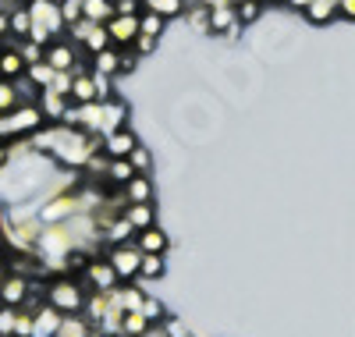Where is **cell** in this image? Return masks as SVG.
Listing matches in <instances>:
<instances>
[{
    "mask_svg": "<svg viewBox=\"0 0 355 337\" xmlns=\"http://www.w3.org/2000/svg\"><path fill=\"white\" fill-rule=\"evenodd\" d=\"M43 125H50V121H46V114L40 110V103H18L15 110L0 114V142L28 139V135H36Z\"/></svg>",
    "mask_w": 355,
    "mask_h": 337,
    "instance_id": "cell-1",
    "label": "cell"
},
{
    "mask_svg": "<svg viewBox=\"0 0 355 337\" xmlns=\"http://www.w3.org/2000/svg\"><path fill=\"white\" fill-rule=\"evenodd\" d=\"M46 305H53V309H61L64 316H71V313H82L85 309V298H89V291H85V284L82 281H75L71 273H57V277L46 284Z\"/></svg>",
    "mask_w": 355,
    "mask_h": 337,
    "instance_id": "cell-2",
    "label": "cell"
},
{
    "mask_svg": "<svg viewBox=\"0 0 355 337\" xmlns=\"http://www.w3.org/2000/svg\"><path fill=\"white\" fill-rule=\"evenodd\" d=\"M36 213L43 224H64L71 217L82 213V199H78V189L75 192H64V196H50V199H40L36 202Z\"/></svg>",
    "mask_w": 355,
    "mask_h": 337,
    "instance_id": "cell-3",
    "label": "cell"
},
{
    "mask_svg": "<svg viewBox=\"0 0 355 337\" xmlns=\"http://www.w3.org/2000/svg\"><path fill=\"white\" fill-rule=\"evenodd\" d=\"M110 266L117 270V277L121 281H132V277H139L142 273V259H146V252L139 249L135 241H125V245H110Z\"/></svg>",
    "mask_w": 355,
    "mask_h": 337,
    "instance_id": "cell-4",
    "label": "cell"
},
{
    "mask_svg": "<svg viewBox=\"0 0 355 337\" xmlns=\"http://www.w3.org/2000/svg\"><path fill=\"white\" fill-rule=\"evenodd\" d=\"M82 284L89 291H114V288H121V277H117V270L110 266V259L103 256H93L89 259V266L82 270Z\"/></svg>",
    "mask_w": 355,
    "mask_h": 337,
    "instance_id": "cell-5",
    "label": "cell"
},
{
    "mask_svg": "<svg viewBox=\"0 0 355 337\" xmlns=\"http://www.w3.org/2000/svg\"><path fill=\"white\" fill-rule=\"evenodd\" d=\"M33 277H28V273H8V281L0 284V305H11V309H21L25 305V298L33 295Z\"/></svg>",
    "mask_w": 355,
    "mask_h": 337,
    "instance_id": "cell-6",
    "label": "cell"
},
{
    "mask_svg": "<svg viewBox=\"0 0 355 337\" xmlns=\"http://www.w3.org/2000/svg\"><path fill=\"white\" fill-rule=\"evenodd\" d=\"M121 128H128V103L125 100H103L100 103V135L107 139L110 132H121Z\"/></svg>",
    "mask_w": 355,
    "mask_h": 337,
    "instance_id": "cell-7",
    "label": "cell"
},
{
    "mask_svg": "<svg viewBox=\"0 0 355 337\" xmlns=\"http://www.w3.org/2000/svg\"><path fill=\"white\" fill-rule=\"evenodd\" d=\"M107 33H110V40H114V46H132L135 40H139V15H114L110 21H107Z\"/></svg>",
    "mask_w": 355,
    "mask_h": 337,
    "instance_id": "cell-8",
    "label": "cell"
},
{
    "mask_svg": "<svg viewBox=\"0 0 355 337\" xmlns=\"http://www.w3.org/2000/svg\"><path fill=\"white\" fill-rule=\"evenodd\" d=\"M46 64L53 68V71H75L78 68V57H75V43H64V40H53L50 46H46Z\"/></svg>",
    "mask_w": 355,
    "mask_h": 337,
    "instance_id": "cell-9",
    "label": "cell"
},
{
    "mask_svg": "<svg viewBox=\"0 0 355 337\" xmlns=\"http://www.w3.org/2000/svg\"><path fill=\"white\" fill-rule=\"evenodd\" d=\"M135 146H139V139L132 135V128H121V132H110V135L103 139V153H107L110 160H128Z\"/></svg>",
    "mask_w": 355,
    "mask_h": 337,
    "instance_id": "cell-10",
    "label": "cell"
},
{
    "mask_svg": "<svg viewBox=\"0 0 355 337\" xmlns=\"http://www.w3.org/2000/svg\"><path fill=\"white\" fill-rule=\"evenodd\" d=\"M68 107H71V96H64V93H53V89H43L40 93V110L46 114L50 125H61Z\"/></svg>",
    "mask_w": 355,
    "mask_h": 337,
    "instance_id": "cell-11",
    "label": "cell"
},
{
    "mask_svg": "<svg viewBox=\"0 0 355 337\" xmlns=\"http://www.w3.org/2000/svg\"><path fill=\"white\" fill-rule=\"evenodd\" d=\"M61 320H64L61 309L43 305V309L36 313V320H33V337H57V330H61Z\"/></svg>",
    "mask_w": 355,
    "mask_h": 337,
    "instance_id": "cell-12",
    "label": "cell"
},
{
    "mask_svg": "<svg viewBox=\"0 0 355 337\" xmlns=\"http://www.w3.org/2000/svg\"><path fill=\"white\" fill-rule=\"evenodd\" d=\"M25 71H28V64H25V57L18 53V43L8 46V50H0V78L15 82V78H21Z\"/></svg>",
    "mask_w": 355,
    "mask_h": 337,
    "instance_id": "cell-13",
    "label": "cell"
},
{
    "mask_svg": "<svg viewBox=\"0 0 355 337\" xmlns=\"http://www.w3.org/2000/svg\"><path fill=\"white\" fill-rule=\"evenodd\" d=\"M71 103H96V82L93 71L75 68V82H71Z\"/></svg>",
    "mask_w": 355,
    "mask_h": 337,
    "instance_id": "cell-14",
    "label": "cell"
},
{
    "mask_svg": "<svg viewBox=\"0 0 355 337\" xmlns=\"http://www.w3.org/2000/svg\"><path fill=\"white\" fill-rule=\"evenodd\" d=\"M135 245H139L146 256H164L167 252V234L160 227H146V231L135 234Z\"/></svg>",
    "mask_w": 355,
    "mask_h": 337,
    "instance_id": "cell-15",
    "label": "cell"
},
{
    "mask_svg": "<svg viewBox=\"0 0 355 337\" xmlns=\"http://www.w3.org/2000/svg\"><path fill=\"white\" fill-rule=\"evenodd\" d=\"M132 234H139V231H135V224L125 217V213H121V217H114V221L103 227V241H107V245H125V241H132Z\"/></svg>",
    "mask_w": 355,
    "mask_h": 337,
    "instance_id": "cell-16",
    "label": "cell"
},
{
    "mask_svg": "<svg viewBox=\"0 0 355 337\" xmlns=\"http://www.w3.org/2000/svg\"><path fill=\"white\" fill-rule=\"evenodd\" d=\"M125 217L135 224V231L157 227V206H153V202H132V206L125 209Z\"/></svg>",
    "mask_w": 355,
    "mask_h": 337,
    "instance_id": "cell-17",
    "label": "cell"
},
{
    "mask_svg": "<svg viewBox=\"0 0 355 337\" xmlns=\"http://www.w3.org/2000/svg\"><path fill=\"white\" fill-rule=\"evenodd\" d=\"M125 196H128V202H153V181H150V174H135L125 185Z\"/></svg>",
    "mask_w": 355,
    "mask_h": 337,
    "instance_id": "cell-18",
    "label": "cell"
},
{
    "mask_svg": "<svg viewBox=\"0 0 355 337\" xmlns=\"http://www.w3.org/2000/svg\"><path fill=\"white\" fill-rule=\"evenodd\" d=\"M306 18H309L313 25H327V21L341 18V15H338V0H313V4L306 8Z\"/></svg>",
    "mask_w": 355,
    "mask_h": 337,
    "instance_id": "cell-19",
    "label": "cell"
},
{
    "mask_svg": "<svg viewBox=\"0 0 355 337\" xmlns=\"http://www.w3.org/2000/svg\"><path fill=\"white\" fill-rule=\"evenodd\" d=\"M89 334H96V327L89 323L85 316H78V313L64 316L61 320V330H57V337H89Z\"/></svg>",
    "mask_w": 355,
    "mask_h": 337,
    "instance_id": "cell-20",
    "label": "cell"
},
{
    "mask_svg": "<svg viewBox=\"0 0 355 337\" xmlns=\"http://www.w3.org/2000/svg\"><path fill=\"white\" fill-rule=\"evenodd\" d=\"M93 71H100V75H117L121 71V50L117 46H110V50H103V53H96L93 57Z\"/></svg>",
    "mask_w": 355,
    "mask_h": 337,
    "instance_id": "cell-21",
    "label": "cell"
},
{
    "mask_svg": "<svg viewBox=\"0 0 355 337\" xmlns=\"http://www.w3.org/2000/svg\"><path fill=\"white\" fill-rule=\"evenodd\" d=\"M11 36L15 40H28V36H33V11H28V4L11 11Z\"/></svg>",
    "mask_w": 355,
    "mask_h": 337,
    "instance_id": "cell-22",
    "label": "cell"
},
{
    "mask_svg": "<svg viewBox=\"0 0 355 337\" xmlns=\"http://www.w3.org/2000/svg\"><path fill=\"white\" fill-rule=\"evenodd\" d=\"M135 174H139V171L132 167V160H110V167H107L103 181H107V185H128V181H132Z\"/></svg>",
    "mask_w": 355,
    "mask_h": 337,
    "instance_id": "cell-23",
    "label": "cell"
},
{
    "mask_svg": "<svg viewBox=\"0 0 355 337\" xmlns=\"http://www.w3.org/2000/svg\"><path fill=\"white\" fill-rule=\"evenodd\" d=\"M142 8L160 15V18H178V15L189 8V0H142Z\"/></svg>",
    "mask_w": 355,
    "mask_h": 337,
    "instance_id": "cell-24",
    "label": "cell"
},
{
    "mask_svg": "<svg viewBox=\"0 0 355 337\" xmlns=\"http://www.w3.org/2000/svg\"><path fill=\"white\" fill-rule=\"evenodd\" d=\"M85 18L89 21H96V25H107L117 11H114V0H85Z\"/></svg>",
    "mask_w": 355,
    "mask_h": 337,
    "instance_id": "cell-25",
    "label": "cell"
},
{
    "mask_svg": "<svg viewBox=\"0 0 355 337\" xmlns=\"http://www.w3.org/2000/svg\"><path fill=\"white\" fill-rule=\"evenodd\" d=\"M114 46V40H110V33H107V25H96L93 33H89V40L82 43V50L89 53V57H96V53H103V50H110Z\"/></svg>",
    "mask_w": 355,
    "mask_h": 337,
    "instance_id": "cell-26",
    "label": "cell"
},
{
    "mask_svg": "<svg viewBox=\"0 0 355 337\" xmlns=\"http://www.w3.org/2000/svg\"><path fill=\"white\" fill-rule=\"evenodd\" d=\"M150 334V320H146L142 309L135 313H125V323H121V337H146Z\"/></svg>",
    "mask_w": 355,
    "mask_h": 337,
    "instance_id": "cell-27",
    "label": "cell"
},
{
    "mask_svg": "<svg viewBox=\"0 0 355 337\" xmlns=\"http://www.w3.org/2000/svg\"><path fill=\"white\" fill-rule=\"evenodd\" d=\"M28 78H33V85L36 89H50L53 85V78H57V71L46 64V60H40V64H28V71H25Z\"/></svg>",
    "mask_w": 355,
    "mask_h": 337,
    "instance_id": "cell-28",
    "label": "cell"
},
{
    "mask_svg": "<svg viewBox=\"0 0 355 337\" xmlns=\"http://www.w3.org/2000/svg\"><path fill=\"white\" fill-rule=\"evenodd\" d=\"M18 103H21V96H18V85H15V82H8V78H0V114L15 110Z\"/></svg>",
    "mask_w": 355,
    "mask_h": 337,
    "instance_id": "cell-29",
    "label": "cell"
},
{
    "mask_svg": "<svg viewBox=\"0 0 355 337\" xmlns=\"http://www.w3.org/2000/svg\"><path fill=\"white\" fill-rule=\"evenodd\" d=\"M189 18H192V25H196V33H214L210 8H202V4H196V0H189Z\"/></svg>",
    "mask_w": 355,
    "mask_h": 337,
    "instance_id": "cell-30",
    "label": "cell"
},
{
    "mask_svg": "<svg viewBox=\"0 0 355 337\" xmlns=\"http://www.w3.org/2000/svg\"><path fill=\"white\" fill-rule=\"evenodd\" d=\"M164 25H167V18H160V15H153V11H142V15H139V28H142V36H157V40H160Z\"/></svg>",
    "mask_w": 355,
    "mask_h": 337,
    "instance_id": "cell-31",
    "label": "cell"
},
{
    "mask_svg": "<svg viewBox=\"0 0 355 337\" xmlns=\"http://www.w3.org/2000/svg\"><path fill=\"white\" fill-rule=\"evenodd\" d=\"M18 53L25 57V64H40V60L46 57V46H40L36 40H21L18 43Z\"/></svg>",
    "mask_w": 355,
    "mask_h": 337,
    "instance_id": "cell-32",
    "label": "cell"
},
{
    "mask_svg": "<svg viewBox=\"0 0 355 337\" xmlns=\"http://www.w3.org/2000/svg\"><path fill=\"white\" fill-rule=\"evenodd\" d=\"M128 160H132V167H135L139 174H150V167H153V153L139 142V146L132 149V157H128Z\"/></svg>",
    "mask_w": 355,
    "mask_h": 337,
    "instance_id": "cell-33",
    "label": "cell"
},
{
    "mask_svg": "<svg viewBox=\"0 0 355 337\" xmlns=\"http://www.w3.org/2000/svg\"><path fill=\"white\" fill-rule=\"evenodd\" d=\"M96 28V21H89V18H82V21H75V25H68V36H71V43L75 46H82L85 40H89V33Z\"/></svg>",
    "mask_w": 355,
    "mask_h": 337,
    "instance_id": "cell-34",
    "label": "cell"
},
{
    "mask_svg": "<svg viewBox=\"0 0 355 337\" xmlns=\"http://www.w3.org/2000/svg\"><path fill=\"white\" fill-rule=\"evenodd\" d=\"M160 273H164V256H146L142 259V273H139L142 281H157Z\"/></svg>",
    "mask_w": 355,
    "mask_h": 337,
    "instance_id": "cell-35",
    "label": "cell"
},
{
    "mask_svg": "<svg viewBox=\"0 0 355 337\" xmlns=\"http://www.w3.org/2000/svg\"><path fill=\"white\" fill-rule=\"evenodd\" d=\"M33 320H36V313L18 309V316H15V337H33Z\"/></svg>",
    "mask_w": 355,
    "mask_h": 337,
    "instance_id": "cell-36",
    "label": "cell"
},
{
    "mask_svg": "<svg viewBox=\"0 0 355 337\" xmlns=\"http://www.w3.org/2000/svg\"><path fill=\"white\" fill-rule=\"evenodd\" d=\"M15 316H18V309L0 305V337H15Z\"/></svg>",
    "mask_w": 355,
    "mask_h": 337,
    "instance_id": "cell-37",
    "label": "cell"
},
{
    "mask_svg": "<svg viewBox=\"0 0 355 337\" xmlns=\"http://www.w3.org/2000/svg\"><path fill=\"white\" fill-rule=\"evenodd\" d=\"M259 15H263V0H249V4L239 8V21H242V25H252Z\"/></svg>",
    "mask_w": 355,
    "mask_h": 337,
    "instance_id": "cell-38",
    "label": "cell"
},
{
    "mask_svg": "<svg viewBox=\"0 0 355 337\" xmlns=\"http://www.w3.org/2000/svg\"><path fill=\"white\" fill-rule=\"evenodd\" d=\"M93 82H96V103H103V100H114V93H110V75H100V71H93Z\"/></svg>",
    "mask_w": 355,
    "mask_h": 337,
    "instance_id": "cell-39",
    "label": "cell"
},
{
    "mask_svg": "<svg viewBox=\"0 0 355 337\" xmlns=\"http://www.w3.org/2000/svg\"><path fill=\"white\" fill-rule=\"evenodd\" d=\"M71 82H75V71H57V78H53V93H64V96H71Z\"/></svg>",
    "mask_w": 355,
    "mask_h": 337,
    "instance_id": "cell-40",
    "label": "cell"
},
{
    "mask_svg": "<svg viewBox=\"0 0 355 337\" xmlns=\"http://www.w3.org/2000/svg\"><path fill=\"white\" fill-rule=\"evenodd\" d=\"M142 313H146V320H150V323H157V320H164V305H160L157 298L146 295V302H142Z\"/></svg>",
    "mask_w": 355,
    "mask_h": 337,
    "instance_id": "cell-41",
    "label": "cell"
},
{
    "mask_svg": "<svg viewBox=\"0 0 355 337\" xmlns=\"http://www.w3.org/2000/svg\"><path fill=\"white\" fill-rule=\"evenodd\" d=\"M114 11L117 15H142V0H114Z\"/></svg>",
    "mask_w": 355,
    "mask_h": 337,
    "instance_id": "cell-42",
    "label": "cell"
},
{
    "mask_svg": "<svg viewBox=\"0 0 355 337\" xmlns=\"http://www.w3.org/2000/svg\"><path fill=\"white\" fill-rule=\"evenodd\" d=\"M132 50H135L139 57H146V53H153V50H157V36H142V33H139V40L132 43Z\"/></svg>",
    "mask_w": 355,
    "mask_h": 337,
    "instance_id": "cell-43",
    "label": "cell"
},
{
    "mask_svg": "<svg viewBox=\"0 0 355 337\" xmlns=\"http://www.w3.org/2000/svg\"><path fill=\"white\" fill-rule=\"evenodd\" d=\"M121 50V71H135V64H139V53L132 50V46H117Z\"/></svg>",
    "mask_w": 355,
    "mask_h": 337,
    "instance_id": "cell-44",
    "label": "cell"
},
{
    "mask_svg": "<svg viewBox=\"0 0 355 337\" xmlns=\"http://www.w3.org/2000/svg\"><path fill=\"white\" fill-rule=\"evenodd\" d=\"M338 15L345 21H355V0H338Z\"/></svg>",
    "mask_w": 355,
    "mask_h": 337,
    "instance_id": "cell-45",
    "label": "cell"
},
{
    "mask_svg": "<svg viewBox=\"0 0 355 337\" xmlns=\"http://www.w3.org/2000/svg\"><path fill=\"white\" fill-rule=\"evenodd\" d=\"M11 36V11L0 8V40H8Z\"/></svg>",
    "mask_w": 355,
    "mask_h": 337,
    "instance_id": "cell-46",
    "label": "cell"
},
{
    "mask_svg": "<svg viewBox=\"0 0 355 337\" xmlns=\"http://www.w3.org/2000/svg\"><path fill=\"white\" fill-rule=\"evenodd\" d=\"M284 4H288V8H295V11H306V8L313 4V0H284Z\"/></svg>",
    "mask_w": 355,
    "mask_h": 337,
    "instance_id": "cell-47",
    "label": "cell"
},
{
    "mask_svg": "<svg viewBox=\"0 0 355 337\" xmlns=\"http://www.w3.org/2000/svg\"><path fill=\"white\" fill-rule=\"evenodd\" d=\"M196 4H202V8H210V11H214V8H220V4H227V0H196Z\"/></svg>",
    "mask_w": 355,
    "mask_h": 337,
    "instance_id": "cell-48",
    "label": "cell"
},
{
    "mask_svg": "<svg viewBox=\"0 0 355 337\" xmlns=\"http://www.w3.org/2000/svg\"><path fill=\"white\" fill-rule=\"evenodd\" d=\"M8 273H11V270H8L4 263H0V284H4V281H8Z\"/></svg>",
    "mask_w": 355,
    "mask_h": 337,
    "instance_id": "cell-49",
    "label": "cell"
},
{
    "mask_svg": "<svg viewBox=\"0 0 355 337\" xmlns=\"http://www.w3.org/2000/svg\"><path fill=\"white\" fill-rule=\"evenodd\" d=\"M227 4H234V8H242V4H249V0H227Z\"/></svg>",
    "mask_w": 355,
    "mask_h": 337,
    "instance_id": "cell-50",
    "label": "cell"
},
{
    "mask_svg": "<svg viewBox=\"0 0 355 337\" xmlns=\"http://www.w3.org/2000/svg\"><path fill=\"white\" fill-rule=\"evenodd\" d=\"M28 4H33V0H28Z\"/></svg>",
    "mask_w": 355,
    "mask_h": 337,
    "instance_id": "cell-51",
    "label": "cell"
}]
</instances>
